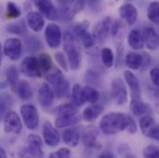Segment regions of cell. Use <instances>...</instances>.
<instances>
[{"instance_id":"cell-45","label":"cell","mask_w":159,"mask_h":158,"mask_svg":"<svg viewBox=\"0 0 159 158\" xmlns=\"http://www.w3.org/2000/svg\"><path fill=\"white\" fill-rule=\"evenodd\" d=\"M154 106L155 111L159 115V87L154 91Z\"/></svg>"},{"instance_id":"cell-47","label":"cell","mask_w":159,"mask_h":158,"mask_svg":"<svg viewBox=\"0 0 159 158\" xmlns=\"http://www.w3.org/2000/svg\"><path fill=\"white\" fill-rule=\"evenodd\" d=\"M89 4L92 8H97L98 6L101 4V1L100 0H89Z\"/></svg>"},{"instance_id":"cell-42","label":"cell","mask_w":159,"mask_h":158,"mask_svg":"<svg viewBox=\"0 0 159 158\" xmlns=\"http://www.w3.org/2000/svg\"><path fill=\"white\" fill-rule=\"evenodd\" d=\"M150 79L154 85L159 87V68H154L150 70Z\"/></svg>"},{"instance_id":"cell-12","label":"cell","mask_w":159,"mask_h":158,"mask_svg":"<svg viewBox=\"0 0 159 158\" xmlns=\"http://www.w3.org/2000/svg\"><path fill=\"white\" fill-rule=\"evenodd\" d=\"M55 99V92L48 83H43L38 91V101L42 107L49 108Z\"/></svg>"},{"instance_id":"cell-9","label":"cell","mask_w":159,"mask_h":158,"mask_svg":"<svg viewBox=\"0 0 159 158\" xmlns=\"http://www.w3.org/2000/svg\"><path fill=\"white\" fill-rule=\"evenodd\" d=\"M43 142L50 147H56L60 142V135L57 129V127L53 126L50 121H45L43 124L42 129Z\"/></svg>"},{"instance_id":"cell-48","label":"cell","mask_w":159,"mask_h":158,"mask_svg":"<svg viewBox=\"0 0 159 158\" xmlns=\"http://www.w3.org/2000/svg\"><path fill=\"white\" fill-rule=\"evenodd\" d=\"M62 6H70L74 3V0H57Z\"/></svg>"},{"instance_id":"cell-8","label":"cell","mask_w":159,"mask_h":158,"mask_svg":"<svg viewBox=\"0 0 159 158\" xmlns=\"http://www.w3.org/2000/svg\"><path fill=\"white\" fill-rule=\"evenodd\" d=\"M129 109L131 113L136 117H143L145 115H152L153 108L142 99L141 94H131V100L129 104Z\"/></svg>"},{"instance_id":"cell-14","label":"cell","mask_w":159,"mask_h":158,"mask_svg":"<svg viewBox=\"0 0 159 158\" xmlns=\"http://www.w3.org/2000/svg\"><path fill=\"white\" fill-rule=\"evenodd\" d=\"M119 16L128 25H133L136 23L138 19L137 8L131 4H123L119 7Z\"/></svg>"},{"instance_id":"cell-44","label":"cell","mask_w":159,"mask_h":158,"mask_svg":"<svg viewBox=\"0 0 159 158\" xmlns=\"http://www.w3.org/2000/svg\"><path fill=\"white\" fill-rule=\"evenodd\" d=\"M40 42L38 38L35 37H31V39H29V42L27 43V49L29 48V50H31V48H34V51H37V49L40 48Z\"/></svg>"},{"instance_id":"cell-20","label":"cell","mask_w":159,"mask_h":158,"mask_svg":"<svg viewBox=\"0 0 159 158\" xmlns=\"http://www.w3.org/2000/svg\"><path fill=\"white\" fill-rule=\"evenodd\" d=\"M62 139L64 142L70 146V147H76L80 142V134L78 128H75L71 126V128L66 129L62 133Z\"/></svg>"},{"instance_id":"cell-37","label":"cell","mask_w":159,"mask_h":158,"mask_svg":"<svg viewBox=\"0 0 159 158\" xmlns=\"http://www.w3.org/2000/svg\"><path fill=\"white\" fill-rule=\"evenodd\" d=\"M20 15H21L20 9L17 7L16 4L9 1L7 5V16L9 19H17L20 17Z\"/></svg>"},{"instance_id":"cell-28","label":"cell","mask_w":159,"mask_h":158,"mask_svg":"<svg viewBox=\"0 0 159 158\" xmlns=\"http://www.w3.org/2000/svg\"><path fill=\"white\" fill-rule=\"evenodd\" d=\"M82 93H83V99L85 103L95 104L100 98L98 91L90 85H86L82 87Z\"/></svg>"},{"instance_id":"cell-22","label":"cell","mask_w":159,"mask_h":158,"mask_svg":"<svg viewBox=\"0 0 159 158\" xmlns=\"http://www.w3.org/2000/svg\"><path fill=\"white\" fill-rule=\"evenodd\" d=\"M104 111V106L98 104H92L91 106H87L82 112V119L87 122L93 121L97 119Z\"/></svg>"},{"instance_id":"cell-27","label":"cell","mask_w":159,"mask_h":158,"mask_svg":"<svg viewBox=\"0 0 159 158\" xmlns=\"http://www.w3.org/2000/svg\"><path fill=\"white\" fill-rule=\"evenodd\" d=\"M38 64H39V69L41 70L42 75L47 74L55 66L53 65V61L51 56L46 54V53H42L38 56Z\"/></svg>"},{"instance_id":"cell-1","label":"cell","mask_w":159,"mask_h":158,"mask_svg":"<svg viewBox=\"0 0 159 158\" xmlns=\"http://www.w3.org/2000/svg\"><path fill=\"white\" fill-rule=\"evenodd\" d=\"M100 129L106 135H115L120 131L133 135L137 132L135 120L125 113L113 112L105 115L100 121Z\"/></svg>"},{"instance_id":"cell-32","label":"cell","mask_w":159,"mask_h":158,"mask_svg":"<svg viewBox=\"0 0 159 158\" xmlns=\"http://www.w3.org/2000/svg\"><path fill=\"white\" fill-rule=\"evenodd\" d=\"M147 18L151 22L159 25V1L150 3L147 8Z\"/></svg>"},{"instance_id":"cell-24","label":"cell","mask_w":159,"mask_h":158,"mask_svg":"<svg viewBox=\"0 0 159 158\" xmlns=\"http://www.w3.org/2000/svg\"><path fill=\"white\" fill-rule=\"evenodd\" d=\"M124 79L128 86L129 87L131 91V94L136 95V94H141V85L138 78L135 76L134 73H132L130 70H125L124 73Z\"/></svg>"},{"instance_id":"cell-25","label":"cell","mask_w":159,"mask_h":158,"mask_svg":"<svg viewBox=\"0 0 159 158\" xmlns=\"http://www.w3.org/2000/svg\"><path fill=\"white\" fill-rule=\"evenodd\" d=\"M125 63L129 69L131 70H138L142 68L143 65V56L142 54L136 52H129L125 57Z\"/></svg>"},{"instance_id":"cell-46","label":"cell","mask_w":159,"mask_h":158,"mask_svg":"<svg viewBox=\"0 0 159 158\" xmlns=\"http://www.w3.org/2000/svg\"><path fill=\"white\" fill-rule=\"evenodd\" d=\"M119 28H120V22H119V21H116L114 24L111 25V34H112L113 36H115V35L118 34Z\"/></svg>"},{"instance_id":"cell-15","label":"cell","mask_w":159,"mask_h":158,"mask_svg":"<svg viewBox=\"0 0 159 158\" xmlns=\"http://www.w3.org/2000/svg\"><path fill=\"white\" fill-rule=\"evenodd\" d=\"M112 20L110 17H106L103 20H101L95 27L94 30V37L97 38L100 42H104L108 38L111 32Z\"/></svg>"},{"instance_id":"cell-43","label":"cell","mask_w":159,"mask_h":158,"mask_svg":"<svg viewBox=\"0 0 159 158\" xmlns=\"http://www.w3.org/2000/svg\"><path fill=\"white\" fill-rule=\"evenodd\" d=\"M85 7V0H74V3L72 4V9L75 14L80 12Z\"/></svg>"},{"instance_id":"cell-41","label":"cell","mask_w":159,"mask_h":158,"mask_svg":"<svg viewBox=\"0 0 159 158\" xmlns=\"http://www.w3.org/2000/svg\"><path fill=\"white\" fill-rule=\"evenodd\" d=\"M71 156L70 151L68 148H60L59 150L50 154L49 157L52 158H69Z\"/></svg>"},{"instance_id":"cell-35","label":"cell","mask_w":159,"mask_h":158,"mask_svg":"<svg viewBox=\"0 0 159 158\" xmlns=\"http://www.w3.org/2000/svg\"><path fill=\"white\" fill-rule=\"evenodd\" d=\"M88 28H89V22L88 21H82V22L77 23L73 27V34H75L76 37H78L79 39L81 40L89 34Z\"/></svg>"},{"instance_id":"cell-23","label":"cell","mask_w":159,"mask_h":158,"mask_svg":"<svg viewBox=\"0 0 159 158\" xmlns=\"http://www.w3.org/2000/svg\"><path fill=\"white\" fill-rule=\"evenodd\" d=\"M16 92L22 100H30L34 96V89L31 84L25 79L19 80Z\"/></svg>"},{"instance_id":"cell-7","label":"cell","mask_w":159,"mask_h":158,"mask_svg":"<svg viewBox=\"0 0 159 158\" xmlns=\"http://www.w3.org/2000/svg\"><path fill=\"white\" fill-rule=\"evenodd\" d=\"M111 93L115 102L119 106H123L128 102V91L122 79L116 78L112 80Z\"/></svg>"},{"instance_id":"cell-19","label":"cell","mask_w":159,"mask_h":158,"mask_svg":"<svg viewBox=\"0 0 159 158\" xmlns=\"http://www.w3.org/2000/svg\"><path fill=\"white\" fill-rule=\"evenodd\" d=\"M79 117L74 113H61L57 114V118L55 121V126L58 129L71 127L79 122Z\"/></svg>"},{"instance_id":"cell-30","label":"cell","mask_w":159,"mask_h":158,"mask_svg":"<svg viewBox=\"0 0 159 158\" xmlns=\"http://www.w3.org/2000/svg\"><path fill=\"white\" fill-rule=\"evenodd\" d=\"M6 77L8 84L10 85L11 89L16 92L17 85L19 82V71L15 66H10L7 69L6 71Z\"/></svg>"},{"instance_id":"cell-39","label":"cell","mask_w":159,"mask_h":158,"mask_svg":"<svg viewBox=\"0 0 159 158\" xmlns=\"http://www.w3.org/2000/svg\"><path fill=\"white\" fill-rule=\"evenodd\" d=\"M56 61L57 62V64L65 70V71H68V67H69V63H68V60L66 59L65 56L63 53L61 52H57L55 54L54 56Z\"/></svg>"},{"instance_id":"cell-13","label":"cell","mask_w":159,"mask_h":158,"mask_svg":"<svg viewBox=\"0 0 159 158\" xmlns=\"http://www.w3.org/2000/svg\"><path fill=\"white\" fill-rule=\"evenodd\" d=\"M28 148L27 154L30 156L34 157H42L43 156V140L39 135L30 134L27 138Z\"/></svg>"},{"instance_id":"cell-4","label":"cell","mask_w":159,"mask_h":158,"mask_svg":"<svg viewBox=\"0 0 159 158\" xmlns=\"http://www.w3.org/2000/svg\"><path fill=\"white\" fill-rule=\"evenodd\" d=\"M44 37L47 45L50 48H58L62 41V32L60 27L55 23L48 24L44 31Z\"/></svg>"},{"instance_id":"cell-50","label":"cell","mask_w":159,"mask_h":158,"mask_svg":"<svg viewBox=\"0 0 159 158\" xmlns=\"http://www.w3.org/2000/svg\"><path fill=\"white\" fill-rule=\"evenodd\" d=\"M7 157V153L2 146H0V158Z\"/></svg>"},{"instance_id":"cell-51","label":"cell","mask_w":159,"mask_h":158,"mask_svg":"<svg viewBox=\"0 0 159 158\" xmlns=\"http://www.w3.org/2000/svg\"><path fill=\"white\" fill-rule=\"evenodd\" d=\"M109 4H111V5H114V4H116V3H118L119 0H107Z\"/></svg>"},{"instance_id":"cell-26","label":"cell","mask_w":159,"mask_h":158,"mask_svg":"<svg viewBox=\"0 0 159 158\" xmlns=\"http://www.w3.org/2000/svg\"><path fill=\"white\" fill-rule=\"evenodd\" d=\"M27 23L24 20H20L12 23H8L5 29L9 34H14L18 35H23L27 33Z\"/></svg>"},{"instance_id":"cell-33","label":"cell","mask_w":159,"mask_h":158,"mask_svg":"<svg viewBox=\"0 0 159 158\" xmlns=\"http://www.w3.org/2000/svg\"><path fill=\"white\" fill-rule=\"evenodd\" d=\"M72 103L76 105L78 107L82 106L85 104V101L83 99V93H82V87L80 84H75L72 88Z\"/></svg>"},{"instance_id":"cell-38","label":"cell","mask_w":159,"mask_h":158,"mask_svg":"<svg viewBox=\"0 0 159 158\" xmlns=\"http://www.w3.org/2000/svg\"><path fill=\"white\" fill-rule=\"evenodd\" d=\"M143 156L147 158H159V148L156 145H148L144 148Z\"/></svg>"},{"instance_id":"cell-21","label":"cell","mask_w":159,"mask_h":158,"mask_svg":"<svg viewBox=\"0 0 159 158\" xmlns=\"http://www.w3.org/2000/svg\"><path fill=\"white\" fill-rule=\"evenodd\" d=\"M128 43L134 50H142L144 47L143 33L138 29L131 30L128 35Z\"/></svg>"},{"instance_id":"cell-17","label":"cell","mask_w":159,"mask_h":158,"mask_svg":"<svg viewBox=\"0 0 159 158\" xmlns=\"http://www.w3.org/2000/svg\"><path fill=\"white\" fill-rule=\"evenodd\" d=\"M144 45L151 51L157 50L159 46V35L152 27H146L143 32Z\"/></svg>"},{"instance_id":"cell-2","label":"cell","mask_w":159,"mask_h":158,"mask_svg":"<svg viewBox=\"0 0 159 158\" xmlns=\"http://www.w3.org/2000/svg\"><path fill=\"white\" fill-rule=\"evenodd\" d=\"M64 50L70 68L72 70H79L80 66V54L76 46L74 36L70 32H67L64 34Z\"/></svg>"},{"instance_id":"cell-3","label":"cell","mask_w":159,"mask_h":158,"mask_svg":"<svg viewBox=\"0 0 159 158\" xmlns=\"http://www.w3.org/2000/svg\"><path fill=\"white\" fill-rule=\"evenodd\" d=\"M20 115L22 120L28 129H36L39 126V114L37 108L32 105H23L20 107Z\"/></svg>"},{"instance_id":"cell-52","label":"cell","mask_w":159,"mask_h":158,"mask_svg":"<svg viewBox=\"0 0 159 158\" xmlns=\"http://www.w3.org/2000/svg\"><path fill=\"white\" fill-rule=\"evenodd\" d=\"M1 51H2V46H1V43H0V54H1Z\"/></svg>"},{"instance_id":"cell-49","label":"cell","mask_w":159,"mask_h":158,"mask_svg":"<svg viewBox=\"0 0 159 158\" xmlns=\"http://www.w3.org/2000/svg\"><path fill=\"white\" fill-rule=\"evenodd\" d=\"M99 157H103V158H113L115 157L114 156V155L112 154V153H110V152H105V153H103V154H101L100 156H99Z\"/></svg>"},{"instance_id":"cell-16","label":"cell","mask_w":159,"mask_h":158,"mask_svg":"<svg viewBox=\"0 0 159 158\" xmlns=\"http://www.w3.org/2000/svg\"><path fill=\"white\" fill-rule=\"evenodd\" d=\"M98 130L94 126H87L84 128L81 135L82 142L87 148H93L97 144Z\"/></svg>"},{"instance_id":"cell-29","label":"cell","mask_w":159,"mask_h":158,"mask_svg":"<svg viewBox=\"0 0 159 158\" xmlns=\"http://www.w3.org/2000/svg\"><path fill=\"white\" fill-rule=\"evenodd\" d=\"M70 83L67 79H62L60 82H58L57 85L54 86L55 89V96L58 99H62L68 96L69 93H70Z\"/></svg>"},{"instance_id":"cell-40","label":"cell","mask_w":159,"mask_h":158,"mask_svg":"<svg viewBox=\"0 0 159 158\" xmlns=\"http://www.w3.org/2000/svg\"><path fill=\"white\" fill-rule=\"evenodd\" d=\"M145 137H148L150 139L156 140V141H159V125L155 123L148 130L147 132L144 134Z\"/></svg>"},{"instance_id":"cell-34","label":"cell","mask_w":159,"mask_h":158,"mask_svg":"<svg viewBox=\"0 0 159 158\" xmlns=\"http://www.w3.org/2000/svg\"><path fill=\"white\" fill-rule=\"evenodd\" d=\"M101 58L104 66L107 69H110L114 64V53L110 48H103L101 51Z\"/></svg>"},{"instance_id":"cell-11","label":"cell","mask_w":159,"mask_h":158,"mask_svg":"<svg viewBox=\"0 0 159 158\" xmlns=\"http://www.w3.org/2000/svg\"><path fill=\"white\" fill-rule=\"evenodd\" d=\"M35 7L39 9L40 13L50 20H57L59 14L57 7L50 0H33Z\"/></svg>"},{"instance_id":"cell-18","label":"cell","mask_w":159,"mask_h":158,"mask_svg":"<svg viewBox=\"0 0 159 158\" xmlns=\"http://www.w3.org/2000/svg\"><path fill=\"white\" fill-rule=\"evenodd\" d=\"M27 24L35 33H39L44 26V19L37 11H30L27 14Z\"/></svg>"},{"instance_id":"cell-10","label":"cell","mask_w":159,"mask_h":158,"mask_svg":"<svg viewBox=\"0 0 159 158\" xmlns=\"http://www.w3.org/2000/svg\"><path fill=\"white\" fill-rule=\"evenodd\" d=\"M4 129L7 133L20 134L22 129V123L19 115L14 111H9L4 119Z\"/></svg>"},{"instance_id":"cell-5","label":"cell","mask_w":159,"mask_h":158,"mask_svg":"<svg viewBox=\"0 0 159 158\" xmlns=\"http://www.w3.org/2000/svg\"><path fill=\"white\" fill-rule=\"evenodd\" d=\"M4 54L12 61L19 60L22 53V43L18 38H9L4 43Z\"/></svg>"},{"instance_id":"cell-31","label":"cell","mask_w":159,"mask_h":158,"mask_svg":"<svg viewBox=\"0 0 159 158\" xmlns=\"http://www.w3.org/2000/svg\"><path fill=\"white\" fill-rule=\"evenodd\" d=\"M12 106V99L8 94L0 93V121L5 119Z\"/></svg>"},{"instance_id":"cell-6","label":"cell","mask_w":159,"mask_h":158,"mask_svg":"<svg viewBox=\"0 0 159 158\" xmlns=\"http://www.w3.org/2000/svg\"><path fill=\"white\" fill-rule=\"evenodd\" d=\"M20 71L28 78H39L42 76L38 59L34 56H27L21 61Z\"/></svg>"},{"instance_id":"cell-36","label":"cell","mask_w":159,"mask_h":158,"mask_svg":"<svg viewBox=\"0 0 159 158\" xmlns=\"http://www.w3.org/2000/svg\"><path fill=\"white\" fill-rule=\"evenodd\" d=\"M155 123H156L155 119L152 117V115H145V116L141 117V119H140V129H141L142 133L144 135L147 132V130Z\"/></svg>"},{"instance_id":"cell-53","label":"cell","mask_w":159,"mask_h":158,"mask_svg":"<svg viewBox=\"0 0 159 158\" xmlns=\"http://www.w3.org/2000/svg\"><path fill=\"white\" fill-rule=\"evenodd\" d=\"M0 65H1V56H0Z\"/></svg>"}]
</instances>
